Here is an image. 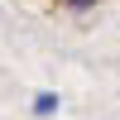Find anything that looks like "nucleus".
Wrapping results in <instances>:
<instances>
[{
    "label": "nucleus",
    "mask_w": 120,
    "mask_h": 120,
    "mask_svg": "<svg viewBox=\"0 0 120 120\" xmlns=\"http://www.w3.org/2000/svg\"><path fill=\"white\" fill-rule=\"evenodd\" d=\"M67 5H77V10H82V5H91V0H67Z\"/></svg>",
    "instance_id": "obj_2"
},
{
    "label": "nucleus",
    "mask_w": 120,
    "mask_h": 120,
    "mask_svg": "<svg viewBox=\"0 0 120 120\" xmlns=\"http://www.w3.org/2000/svg\"><path fill=\"white\" fill-rule=\"evenodd\" d=\"M34 111H38V115H53V111H58V96H38Z\"/></svg>",
    "instance_id": "obj_1"
}]
</instances>
